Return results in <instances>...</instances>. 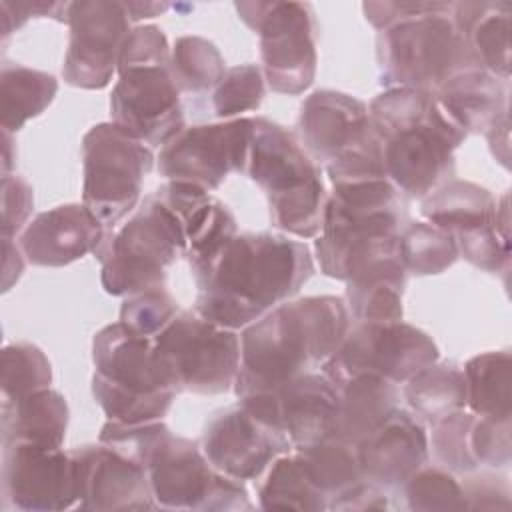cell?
Wrapping results in <instances>:
<instances>
[{
    "label": "cell",
    "instance_id": "16",
    "mask_svg": "<svg viewBox=\"0 0 512 512\" xmlns=\"http://www.w3.org/2000/svg\"><path fill=\"white\" fill-rule=\"evenodd\" d=\"M68 50L62 64L66 84L102 90L118 70V58L130 18L118 0H76L68 8Z\"/></svg>",
    "mask_w": 512,
    "mask_h": 512
},
{
    "label": "cell",
    "instance_id": "46",
    "mask_svg": "<svg viewBox=\"0 0 512 512\" xmlns=\"http://www.w3.org/2000/svg\"><path fill=\"white\" fill-rule=\"evenodd\" d=\"M70 2L54 0H0V26L2 42L16 30H20L30 18H52L68 24Z\"/></svg>",
    "mask_w": 512,
    "mask_h": 512
},
{
    "label": "cell",
    "instance_id": "41",
    "mask_svg": "<svg viewBox=\"0 0 512 512\" xmlns=\"http://www.w3.org/2000/svg\"><path fill=\"white\" fill-rule=\"evenodd\" d=\"M266 92V80L258 64H238L226 68L212 90V110L216 118L234 120L244 112L258 110Z\"/></svg>",
    "mask_w": 512,
    "mask_h": 512
},
{
    "label": "cell",
    "instance_id": "4",
    "mask_svg": "<svg viewBox=\"0 0 512 512\" xmlns=\"http://www.w3.org/2000/svg\"><path fill=\"white\" fill-rule=\"evenodd\" d=\"M92 396L108 420H162L176 396L154 352L152 338L114 322L92 340Z\"/></svg>",
    "mask_w": 512,
    "mask_h": 512
},
{
    "label": "cell",
    "instance_id": "30",
    "mask_svg": "<svg viewBox=\"0 0 512 512\" xmlns=\"http://www.w3.org/2000/svg\"><path fill=\"white\" fill-rule=\"evenodd\" d=\"M58 80L42 70L6 62L0 70V124L18 132L30 118L40 116L54 100Z\"/></svg>",
    "mask_w": 512,
    "mask_h": 512
},
{
    "label": "cell",
    "instance_id": "33",
    "mask_svg": "<svg viewBox=\"0 0 512 512\" xmlns=\"http://www.w3.org/2000/svg\"><path fill=\"white\" fill-rule=\"evenodd\" d=\"M466 406L476 416H512V356L508 350L482 352L464 368Z\"/></svg>",
    "mask_w": 512,
    "mask_h": 512
},
{
    "label": "cell",
    "instance_id": "13",
    "mask_svg": "<svg viewBox=\"0 0 512 512\" xmlns=\"http://www.w3.org/2000/svg\"><path fill=\"white\" fill-rule=\"evenodd\" d=\"M376 138L394 188L410 198H424L454 176V150L466 140V134L432 94V104L422 118Z\"/></svg>",
    "mask_w": 512,
    "mask_h": 512
},
{
    "label": "cell",
    "instance_id": "18",
    "mask_svg": "<svg viewBox=\"0 0 512 512\" xmlns=\"http://www.w3.org/2000/svg\"><path fill=\"white\" fill-rule=\"evenodd\" d=\"M4 506L28 512H56L78 504L74 458L62 448L2 444Z\"/></svg>",
    "mask_w": 512,
    "mask_h": 512
},
{
    "label": "cell",
    "instance_id": "8",
    "mask_svg": "<svg viewBox=\"0 0 512 512\" xmlns=\"http://www.w3.org/2000/svg\"><path fill=\"white\" fill-rule=\"evenodd\" d=\"M152 342L156 360L176 392L212 396L234 388L240 368L236 330L186 310Z\"/></svg>",
    "mask_w": 512,
    "mask_h": 512
},
{
    "label": "cell",
    "instance_id": "37",
    "mask_svg": "<svg viewBox=\"0 0 512 512\" xmlns=\"http://www.w3.org/2000/svg\"><path fill=\"white\" fill-rule=\"evenodd\" d=\"M458 256L484 272H508L510 268V206L508 192L498 198L496 220L454 236Z\"/></svg>",
    "mask_w": 512,
    "mask_h": 512
},
{
    "label": "cell",
    "instance_id": "52",
    "mask_svg": "<svg viewBox=\"0 0 512 512\" xmlns=\"http://www.w3.org/2000/svg\"><path fill=\"white\" fill-rule=\"evenodd\" d=\"M484 136L490 144L494 158L504 168H508V160H510V118H508V114H504L500 120H496Z\"/></svg>",
    "mask_w": 512,
    "mask_h": 512
},
{
    "label": "cell",
    "instance_id": "42",
    "mask_svg": "<svg viewBox=\"0 0 512 512\" xmlns=\"http://www.w3.org/2000/svg\"><path fill=\"white\" fill-rule=\"evenodd\" d=\"M476 414L470 410H456L432 426L428 446L432 448L438 466L450 470L452 474H468L478 468L470 450V430Z\"/></svg>",
    "mask_w": 512,
    "mask_h": 512
},
{
    "label": "cell",
    "instance_id": "54",
    "mask_svg": "<svg viewBox=\"0 0 512 512\" xmlns=\"http://www.w3.org/2000/svg\"><path fill=\"white\" fill-rule=\"evenodd\" d=\"M2 140H4V152H2V176H4V174H10L16 154H12V132L2 130Z\"/></svg>",
    "mask_w": 512,
    "mask_h": 512
},
{
    "label": "cell",
    "instance_id": "24",
    "mask_svg": "<svg viewBox=\"0 0 512 512\" xmlns=\"http://www.w3.org/2000/svg\"><path fill=\"white\" fill-rule=\"evenodd\" d=\"M154 194L172 212L184 234V256L190 270L210 262L238 234L236 218L228 206L194 184L168 180Z\"/></svg>",
    "mask_w": 512,
    "mask_h": 512
},
{
    "label": "cell",
    "instance_id": "28",
    "mask_svg": "<svg viewBox=\"0 0 512 512\" xmlns=\"http://www.w3.org/2000/svg\"><path fill=\"white\" fill-rule=\"evenodd\" d=\"M66 398L44 388L14 402H2L0 432L2 444H32L40 448H60L68 428Z\"/></svg>",
    "mask_w": 512,
    "mask_h": 512
},
{
    "label": "cell",
    "instance_id": "53",
    "mask_svg": "<svg viewBox=\"0 0 512 512\" xmlns=\"http://www.w3.org/2000/svg\"><path fill=\"white\" fill-rule=\"evenodd\" d=\"M130 22H138L142 18H154L164 14L172 4L168 2H124Z\"/></svg>",
    "mask_w": 512,
    "mask_h": 512
},
{
    "label": "cell",
    "instance_id": "36",
    "mask_svg": "<svg viewBox=\"0 0 512 512\" xmlns=\"http://www.w3.org/2000/svg\"><path fill=\"white\" fill-rule=\"evenodd\" d=\"M226 68L216 44L202 36H180L170 48V74L180 92L214 90Z\"/></svg>",
    "mask_w": 512,
    "mask_h": 512
},
{
    "label": "cell",
    "instance_id": "26",
    "mask_svg": "<svg viewBox=\"0 0 512 512\" xmlns=\"http://www.w3.org/2000/svg\"><path fill=\"white\" fill-rule=\"evenodd\" d=\"M450 18L480 66L506 82L510 78L512 6L508 2H452Z\"/></svg>",
    "mask_w": 512,
    "mask_h": 512
},
{
    "label": "cell",
    "instance_id": "29",
    "mask_svg": "<svg viewBox=\"0 0 512 512\" xmlns=\"http://www.w3.org/2000/svg\"><path fill=\"white\" fill-rule=\"evenodd\" d=\"M498 198L470 180H446L422 198L420 212L426 222L452 236L496 220Z\"/></svg>",
    "mask_w": 512,
    "mask_h": 512
},
{
    "label": "cell",
    "instance_id": "32",
    "mask_svg": "<svg viewBox=\"0 0 512 512\" xmlns=\"http://www.w3.org/2000/svg\"><path fill=\"white\" fill-rule=\"evenodd\" d=\"M258 502L262 510H302L320 512L328 510V498L314 484L302 456H278L266 470V478L258 488Z\"/></svg>",
    "mask_w": 512,
    "mask_h": 512
},
{
    "label": "cell",
    "instance_id": "6",
    "mask_svg": "<svg viewBox=\"0 0 512 512\" xmlns=\"http://www.w3.org/2000/svg\"><path fill=\"white\" fill-rule=\"evenodd\" d=\"M184 254V234L154 192L126 224L108 228L94 250L100 262V284L112 296L164 286L168 268Z\"/></svg>",
    "mask_w": 512,
    "mask_h": 512
},
{
    "label": "cell",
    "instance_id": "22",
    "mask_svg": "<svg viewBox=\"0 0 512 512\" xmlns=\"http://www.w3.org/2000/svg\"><path fill=\"white\" fill-rule=\"evenodd\" d=\"M298 134L312 160L326 166L364 144L374 130L362 100L338 90H316L300 106Z\"/></svg>",
    "mask_w": 512,
    "mask_h": 512
},
{
    "label": "cell",
    "instance_id": "3",
    "mask_svg": "<svg viewBox=\"0 0 512 512\" xmlns=\"http://www.w3.org/2000/svg\"><path fill=\"white\" fill-rule=\"evenodd\" d=\"M250 120L244 174L262 188L278 230L296 238H316L328 202L318 164L288 128L264 116Z\"/></svg>",
    "mask_w": 512,
    "mask_h": 512
},
{
    "label": "cell",
    "instance_id": "38",
    "mask_svg": "<svg viewBox=\"0 0 512 512\" xmlns=\"http://www.w3.org/2000/svg\"><path fill=\"white\" fill-rule=\"evenodd\" d=\"M400 246L404 268L414 276L440 274L458 260L454 236L430 222L406 224L400 230Z\"/></svg>",
    "mask_w": 512,
    "mask_h": 512
},
{
    "label": "cell",
    "instance_id": "51",
    "mask_svg": "<svg viewBox=\"0 0 512 512\" xmlns=\"http://www.w3.org/2000/svg\"><path fill=\"white\" fill-rule=\"evenodd\" d=\"M2 250H4V262H2V292H8L12 284L18 282V278L24 272L26 256L20 248V244L14 238L2 236Z\"/></svg>",
    "mask_w": 512,
    "mask_h": 512
},
{
    "label": "cell",
    "instance_id": "47",
    "mask_svg": "<svg viewBox=\"0 0 512 512\" xmlns=\"http://www.w3.org/2000/svg\"><path fill=\"white\" fill-rule=\"evenodd\" d=\"M34 208L32 186L18 174L2 176V236L14 238L28 224Z\"/></svg>",
    "mask_w": 512,
    "mask_h": 512
},
{
    "label": "cell",
    "instance_id": "5",
    "mask_svg": "<svg viewBox=\"0 0 512 512\" xmlns=\"http://www.w3.org/2000/svg\"><path fill=\"white\" fill-rule=\"evenodd\" d=\"M450 14L452 2H444L434 12L378 32L376 62L382 86L434 92L454 74L482 68Z\"/></svg>",
    "mask_w": 512,
    "mask_h": 512
},
{
    "label": "cell",
    "instance_id": "27",
    "mask_svg": "<svg viewBox=\"0 0 512 512\" xmlns=\"http://www.w3.org/2000/svg\"><path fill=\"white\" fill-rule=\"evenodd\" d=\"M398 400V386L374 374H360L342 382L332 436L356 446L398 408Z\"/></svg>",
    "mask_w": 512,
    "mask_h": 512
},
{
    "label": "cell",
    "instance_id": "7",
    "mask_svg": "<svg viewBox=\"0 0 512 512\" xmlns=\"http://www.w3.org/2000/svg\"><path fill=\"white\" fill-rule=\"evenodd\" d=\"M314 252L322 274L344 282L384 270H406L400 206H352L330 194Z\"/></svg>",
    "mask_w": 512,
    "mask_h": 512
},
{
    "label": "cell",
    "instance_id": "34",
    "mask_svg": "<svg viewBox=\"0 0 512 512\" xmlns=\"http://www.w3.org/2000/svg\"><path fill=\"white\" fill-rule=\"evenodd\" d=\"M406 270H384L346 282V308L356 322L402 320Z\"/></svg>",
    "mask_w": 512,
    "mask_h": 512
},
{
    "label": "cell",
    "instance_id": "43",
    "mask_svg": "<svg viewBox=\"0 0 512 512\" xmlns=\"http://www.w3.org/2000/svg\"><path fill=\"white\" fill-rule=\"evenodd\" d=\"M178 302L164 286L134 292L120 306V324L144 338L158 336L178 314Z\"/></svg>",
    "mask_w": 512,
    "mask_h": 512
},
{
    "label": "cell",
    "instance_id": "14",
    "mask_svg": "<svg viewBox=\"0 0 512 512\" xmlns=\"http://www.w3.org/2000/svg\"><path fill=\"white\" fill-rule=\"evenodd\" d=\"M110 96L112 122L148 146H164L186 128L170 60L118 64Z\"/></svg>",
    "mask_w": 512,
    "mask_h": 512
},
{
    "label": "cell",
    "instance_id": "15",
    "mask_svg": "<svg viewBox=\"0 0 512 512\" xmlns=\"http://www.w3.org/2000/svg\"><path fill=\"white\" fill-rule=\"evenodd\" d=\"M250 136V118L188 126L160 148L158 172L206 192L216 190L232 172H244Z\"/></svg>",
    "mask_w": 512,
    "mask_h": 512
},
{
    "label": "cell",
    "instance_id": "45",
    "mask_svg": "<svg viewBox=\"0 0 512 512\" xmlns=\"http://www.w3.org/2000/svg\"><path fill=\"white\" fill-rule=\"evenodd\" d=\"M510 416H476L470 430V450L476 464L504 468L512 460Z\"/></svg>",
    "mask_w": 512,
    "mask_h": 512
},
{
    "label": "cell",
    "instance_id": "1",
    "mask_svg": "<svg viewBox=\"0 0 512 512\" xmlns=\"http://www.w3.org/2000/svg\"><path fill=\"white\" fill-rule=\"evenodd\" d=\"M314 274L310 248L286 234L244 232L192 270L194 310L232 330L246 328L290 300Z\"/></svg>",
    "mask_w": 512,
    "mask_h": 512
},
{
    "label": "cell",
    "instance_id": "35",
    "mask_svg": "<svg viewBox=\"0 0 512 512\" xmlns=\"http://www.w3.org/2000/svg\"><path fill=\"white\" fill-rule=\"evenodd\" d=\"M296 452L302 456L314 484L328 498V506L334 498L364 480L356 446L334 436Z\"/></svg>",
    "mask_w": 512,
    "mask_h": 512
},
{
    "label": "cell",
    "instance_id": "9",
    "mask_svg": "<svg viewBox=\"0 0 512 512\" xmlns=\"http://www.w3.org/2000/svg\"><path fill=\"white\" fill-rule=\"evenodd\" d=\"M154 166L148 144L114 122L92 126L82 138V204L108 230L130 214Z\"/></svg>",
    "mask_w": 512,
    "mask_h": 512
},
{
    "label": "cell",
    "instance_id": "25",
    "mask_svg": "<svg viewBox=\"0 0 512 512\" xmlns=\"http://www.w3.org/2000/svg\"><path fill=\"white\" fill-rule=\"evenodd\" d=\"M432 94L466 136L486 134L496 120L508 114L506 82L484 68L458 72Z\"/></svg>",
    "mask_w": 512,
    "mask_h": 512
},
{
    "label": "cell",
    "instance_id": "17",
    "mask_svg": "<svg viewBox=\"0 0 512 512\" xmlns=\"http://www.w3.org/2000/svg\"><path fill=\"white\" fill-rule=\"evenodd\" d=\"M250 414L284 432L294 450L332 436L338 410V386L322 372L300 374L276 388L238 398Z\"/></svg>",
    "mask_w": 512,
    "mask_h": 512
},
{
    "label": "cell",
    "instance_id": "23",
    "mask_svg": "<svg viewBox=\"0 0 512 512\" xmlns=\"http://www.w3.org/2000/svg\"><path fill=\"white\" fill-rule=\"evenodd\" d=\"M106 228L84 204H62L36 214L20 232L18 244L26 262L42 268H62L94 252Z\"/></svg>",
    "mask_w": 512,
    "mask_h": 512
},
{
    "label": "cell",
    "instance_id": "50",
    "mask_svg": "<svg viewBox=\"0 0 512 512\" xmlns=\"http://www.w3.org/2000/svg\"><path fill=\"white\" fill-rule=\"evenodd\" d=\"M388 506L390 504L386 492L380 486L362 480L338 498H334L328 510H384Z\"/></svg>",
    "mask_w": 512,
    "mask_h": 512
},
{
    "label": "cell",
    "instance_id": "48",
    "mask_svg": "<svg viewBox=\"0 0 512 512\" xmlns=\"http://www.w3.org/2000/svg\"><path fill=\"white\" fill-rule=\"evenodd\" d=\"M466 510H510L512 492L504 476L492 472H478L466 476L462 482Z\"/></svg>",
    "mask_w": 512,
    "mask_h": 512
},
{
    "label": "cell",
    "instance_id": "2",
    "mask_svg": "<svg viewBox=\"0 0 512 512\" xmlns=\"http://www.w3.org/2000/svg\"><path fill=\"white\" fill-rule=\"evenodd\" d=\"M350 314L338 296L286 300L242 328L236 396L276 388L320 368L342 344Z\"/></svg>",
    "mask_w": 512,
    "mask_h": 512
},
{
    "label": "cell",
    "instance_id": "49",
    "mask_svg": "<svg viewBox=\"0 0 512 512\" xmlns=\"http://www.w3.org/2000/svg\"><path fill=\"white\" fill-rule=\"evenodd\" d=\"M444 2H364L362 12L364 18L378 30H386L398 22L434 12L442 6Z\"/></svg>",
    "mask_w": 512,
    "mask_h": 512
},
{
    "label": "cell",
    "instance_id": "44",
    "mask_svg": "<svg viewBox=\"0 0 512 512\" xmlns=\"http://www.w3.org/2000/svg\"><path fill=\"white\" fill-rule=\"evenodd\" d=\"M168 434H170V428L162 420L134 422V424L106 420L100 430L98 442L114 448L122 456L146 468L150 456Z\"/></svg>",
    "mask_w": 512,
    "mask_h": 512
},
{
    "label": "cell",
    "instance_id": "40",
    "mask_svg": "<svg viewBox=\"0 0 512 512\" xmlns=\"http://www.w3.org/2000/svg\"><path fill=\"white\" fill-rule=\"evenodd\" d=\"M400 490L410 510H418V512L466 510L462 484L450 470L438 464L434 466L424 464L402 484Z\"/></svg>",
    "mask_w": 512,
    "mask_h": 512
},
{
    "label": "cell",
    "instance_id": "12",
    "mask_svg": "<svg viewBox=\"0 0 512 512\" xmlns=\"http://www.w3.org/2000/svg\"><path fill=\"white\" fill-rule=\"evenodd\" d=\"M438 346L424 330L398 322H356L348 328L338 350L320 366L336 386L374 374L404 384L422 368L438 360Z\"/></svg>",
    "mask_w": 512,
    "mask_h": 512
},
{
    "label": "cell",
    "instance_id": "11",
    "mask_svg": "<svg viewBox=\"0 0 512 512\" xmlns=\"http://www.w3.org/2000/svg\"><path fill=\"white\" fill-rule=\"evenodd\" d=\"M156 508L168 510H252L248 490L236 478L218 472L202 448L168 434L146 464Z\"/></svg>",
    "mask_w": 512,
    "mask_h": 512
},
{
    "label": "cell",
    "instance_id": "31",
    "mask_svg": "<svg viewBox=\"0 0 512 512\" xmlns=\"http://www.w3.org/2000/svg\"><path fill=\"white\" fill-rule=\"evenodd\" d=\"M402 396L414 416L434 424L436 420L466 408L462 368L454 362L436 360L404 382Z\"/></svg>",
    "mask_w": 512,
    "mask_h": 512
},
{
    "label": "cell",
    "instance_id": "20",
    "mask_svg": "<svg viewBox=\"0 0 512 512\" xmlns=\"http://www.w3.org/2000/svg\"><path fill=\"white\" fill-rule=\"evenodd\" d=\"M76 464L78 508L96 512L152 510L146 468L98 442L70 450Z\"/></svg>",
    "mask_w": 512,
    "mask_h": 512
},
{
    "label": "cell",
    "instance_id": "19",
    "mask_svg": "<svg viewBox=\"0 0 512 512\" xmlns=\"http://www.w3.org/2000/svg\"><path fill=\"white\" fill-rule=\"evenodd\" d=\"M200 448L218 472L246 482L260 478L292 444L284 432L236 404L210 418Z\"/></svg>",
    "mask_w": 512,
    "mask_h": 512
},
{
    "label": "cell",
    "instance_id": "21",
    "mask_svg": "<svg viewBox=\"0 0 512 512\" xmlns=\"http://www.w3.org/2000/svg\"><path fill=\"white\" fill-rule=\"evenodd\" d=\"M364 480L382 490H400L424 464L430 446L424 422L410 410L396 408L372 434L356 444Z\"/></svg>",
    "mask_w": 512,
    "mask_h": 512
},
{
    "label": "cell",
    "instance_id": "10",
    "mask_svg": "<svg viewBox=\"0 0 512 512\" xmlns=\"http://www.w3.org/2000/svg\"><path fill=\"white\" fill-rule=\"evenodd\" d=\"M240 20L258 34L262 74L276 94L298 96L316 78L318 22L308 2H236Z\"/></svg>",
    "mask_w": 512,
    "mask_h": 512
},
{
    "label": "cell",
    "instance_id": "39",
    "mask_svg": "<svg viewBox=\"0 0 512 512\" xmlns=\"http://www.w3.org/2000/svg\"><path fill=\"white\" fill-rule=\"evenodd\" d=\"M52 366L48 356L30 342H16L0 354L2 402L20 400L32 392L50 388Z\"/></svg>",
    "mask_w": 512,
    "mask_h": 512
}]
</instances>
